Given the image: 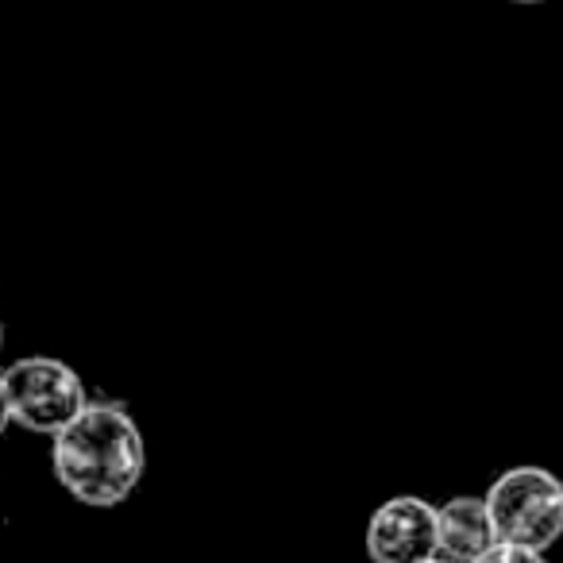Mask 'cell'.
<instances>
[{
	"mask_svg": "<svg viewBox=\"0 0 563 563\" xmlns=\"http://www.w3.org/2000/svg\"><path fill=\"white\" fill-rule=\"evenodd\" d=\"M421 563H448V560H440V555H432V560H421Z\"/></svg>",
	"mask_w": 563,
	"mask_h": 563,
	"instance_id": "9",
	"label": "cell"
},
{
	"mask_svg": "<svg viewBox=\"0 0 563 563\" xmlns=\"http://www.w3.org/2000/svg\"><path fill=\"white\" fill-rule=\"evenodd\" d=\"M371 563H421L437 555V501L394 494L371 509L363 532Z\"/></svg>",
	"mask_w": 563,
	"mask_h": 563,
	"instance_id": "4",
	"label": "cell"
},
{
	"mask_svg": "<svg viewBox=\"0 0 563 563\" xmlns=\"http://www.w3.org/2000/svg\"><path fill=\"white\" fill-rule=\"evenodd\" d=\"M0 347H4V321H0Z\"/></svg>",
	"mask_w": 563,
	"mask_h": 563,
	"instance_id": "10",
	"label": "cell"
},
{
	"mask_svg": "<svg viewBox=\"0 0 563 563\" xmlns=\"http://www.w3.org/2000/svg\"><path fill=\"white\" fill-rule=\"evenodd\" d=\"M0 375L9 390L12 424L35 432V437H58L89 406L81 375L58 355H24Z\"/></svg>",
	"mask_w": 563,
	"mask_h": 563,
	"instance_id": "3",
	"label": "cell"
},
{
	"mask_svg": "<svg viewBox=\"0 0 563 563\" xmlns=\"http://www.w3.org/2000/svg\"><path fill=\"white\" fill-rule=\"evenodd\" d=\"M498 544L483 494H455L437 506V555L448 563H475Z\"/></svg>",
	"mask_w": 563,
	"mask_h": 563,
	"instance_id": "5",
	"label": "cell"
},
{
	"mask_svg": "<svg viewBox=\"0 0 563 563\" xmlns=\"http://www.w3.org/2000/svg\"><path fill=\"white\" fill-rule=\"evenodd\" d=\"M475 563H548V552H532V548L521 544H494L486 555H478Z\"/></svg>",
	"mask_w": 563,
	"mask_h": 563,
	"instance_id": "6",
	"label": "cell"
},
{
	"mask_svg": "<svg viewBox=\"0 0 563 563\" xmlns=\"http://www.w3.org/2000/svg\"><path fill=\"white\" fill-rule=\"evenodd\" d=\"M51 471L74 501L117 509L147 475V444L124 401L89 398V406L51 437Z\"/></svg>",
	"mask_w": 563,
	"mask_h": 563,
	"instance_id": "1",
	"label": "cell"
},
{
	"mask_svg": "<svg viewBox=\"0 0 563 563\" xmlns=\"http://www.w3.org/2000/svg\"><path fill=\"white\" fill-rule=\"evenodd\" d=\"M12 429V409H9V390H4V375H0V437Z\"/></svg>",
	"mask_w": 563,
	"mask_h": 563,
	"instance_id": "7",
	"label": "cell"
},
{
	"mask_svg": "<svg viewBox=\"0 0 563 563\" xmlns=\"http://www.w3.org/2000/svg\"><path fill=\"white\" fill-rule=\"evenodd\" d=\"M483 501L501 544L548 552L563 540V478L555 471L517 463L494 478Z\"/></svg>",
	"mask_w": 563,
	"mask_h": 563,
	"instance_id": "2",
	"label": "cell"
},
{
	"mask_svg": "<svg viewBox=\"0 0 563 563\" xmlns=\"http://www.w3.org/2000/svg\"><path fill=\"white\" fill-rule=\"evenodd\" d=\"M514 4H544V0H514Z\"/></svg>",
	"mask_w": 563,
	"mask_h": 563,
	"instance_id": "8",
	"label": "cell"
}]
</instances>
